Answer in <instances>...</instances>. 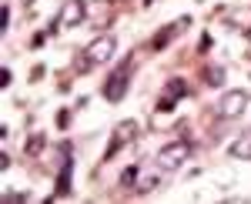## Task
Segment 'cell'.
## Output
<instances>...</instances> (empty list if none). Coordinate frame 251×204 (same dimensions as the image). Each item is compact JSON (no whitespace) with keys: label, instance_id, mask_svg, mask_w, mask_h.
Instances as JSON below:
<instances>
[{"label":"cell","instance_id":"9a60e30c","mask_svg":"<svg viewBox=\"0 0 251 204\" xmlns=\"http://www.w3.org/2000/svg\"><path fill=\"white\" fill-rule=\"evenodd\" d=\"M7 27H10V7L3 3L0 7V30H7Z\"/></svg>","mask_w":251,"mask_h":204},{"label":"cell","instance_id":"277c9868","mask_svg":"<svg viewBox=\"0 0 251 204\" xmlns=\"http://www.w3.org/2000/svg\"><path fill=\"white\" fill-rule=\"evenodd\" d=\"M248 104H251L248 91H228L225 97H221V104H218V117H225V121H231V117H241Z\"/></svg>","mask_w":251,"mask_h":204},{"label":"cell","instance_id":"2e32d148","mask_svg":"<svg viewBox=\"0 0 251 204\" xmlns=\"http://www.w3.org/2000/svg\"><path fill=\"white\" fill-rule=\"evenodd\" d=\"M10 80H14V77H10V67H3V71H0V87H10Z\"/></svg>","mask_w":251,"mask_h":204},{"label":"cell","instance_id":"8fae6325","mask_svg":"<svg viewBox=\"0 0 251 204\" xmlns=\"http://www.w3.org/2000/svg\"><path fill=\"white\" fill-rule=\"evenodd\" d=\"M137 178H141V171L134 164L124 167V174H121V187H137Z\"/></svg>","mask_w":251,"mask_h":204},{"label":"cell","instance_id":"30bf717a","mask_svg":"<svg viewBox=\"0 0 251 204\" xmlns=\"http://www.w3.org/2000/svg\"><path fill=\"white\" fill-rule=\"evenodd\" d=\"M231 154L234 157H245V161H251V134H241L238 141L231 144Z\"/></svg>","mask_w":251,"mask_h":204},{"label":"cell","instance_id":"8992f818","mask_svg":"<svg viewBox=\"0 0 251 204\" xmlns=\"http://www.w3.org/2000/svg\"><path fill=\"white\" fill-rule=\"evenodd\" d=\"M134 137H137V121H121V124H117V130H114V137H111V144H107L104 161H111V157H114V151L127 148Z\"/></svg>","mask_w":251,"mask_h":204},{"label":"cell","instance_id":"ac0fdd59","mask_svg":"<svg viewBox=\"0 0 251 204\" xmlns=\"http://www.w3.org/2000/svg\"><path fill=\"white\" fill-rule=\"evenodd\" d=\"M7 167H10V154L3 151V154H0V171H7Z\"/></svg>","mask_w":251,"mask_h":204},{"label":"cell","instance_id":"ba28073f","mask_svg":"<svg viewBox=\"0 0 251 204\" xmlns=\"http://www.w3.org/2000/svg\"><path fill=\"white\" fill-rule=\"evenodd\" d=\"M188 94V84H184V77H174L171 84L164 87V101H171V104H177L181 97Z\"/></svg>","mask_w":251,"mask_h":204},{"label":"cell","instance_id":"3957f363","mask_svg":"<svg viewBox=\"0 0 251 204\" xmlns=\"http://www.w3.org/2000/svg\"><path fill=\"white\" fill-rule=\"evenodd\" d=\"M127 87H131V64H124L121 71H114V74L107 77V84H104V97H107L111 104H117V101H124Z\"/></svg>","mask_w":251,"mask_h":204},{"label":"cell","instance_id":"9c48e42d","mask_svg":"<svg viewBox=\"0 0 251 204\" xmlns=\"http://www.w3.org/2000/svg\"><path fill=\"white\" fill-rule=\"evenodd\" d=\"M204 84H208V87H221V84H225V67H221V64H208V67H204Z\"/></svg>","mask_w":251,"mask_h":204},{"label":"cell","instance_id":"6da1fadb","mask_svg":"<svg viewBox=\"0 0 251 204\" xmlns=\"http://www.w3.org/2000/svg\"><path fill=\"white\" fill-rule=\"evenodd\" d=\"M188 157H191V141H171V144H164V148L157 151V167L161 171H174V167L184 164Z\"/></svg>","mask_w":251,"mask_h":204},{"label":"cell","instance_id":"d6986e66","mask_svg":"<svg viewBox=\"0 0 251 204\" xmlns=\"http://www.w3.org/2000/svg\"><path fill=\"white\" fill-rule=\"evenodd\" d=\"M245 37H248V40H251V27H248V30H245Z\"/></svg>","mask_w":251,"mask_h":204},{"label":"cell","instance_id":"e0dca14e","mask_svg":"<svg viewBox=\"0 0 251 204\" xmlns=\"http://www.w3.org/2000/svg\"><path fill=\"white\" fill-rule=\"evenodd\" d=\"M71 124V111H60L57 114V128H67Z\"/></svg>","mask_w":251,"mask_h":204},{"label":"cell","instance_id":"4fadbf2b","mask_svg":"<svg viewBox=\"0 0 251 204\" xmlns=\"http://www.w3.org/2000/svg\"><path fill=\"white\" fill-rule=\"evenodd\" d=\"M40 148H44V134H40V130H34V134L27 137V154H37Z\"/></svg>","mask_w":251,"mask_h":204},{"label":"cell","instance_id":"52a82bcc","mask_svg":"<svg viewBox=\"0 0 251 204\" xmlns=\"http://www.w3.org/2000/svg\"><path fill=\"white\" fill-rule=\"evenodd\" d=\"M71 171H74V161H71V154H67L64 171H60V178H57V194H54L50 201H57V198H67V194H71Z\"/></svg>","mask_w":251,"mask_h":204},{"label":"cell","instance_id":"5b68a950","mask_svg":"<svg viewBox=\"0 0 251 204\" xmlns=\"http://www.w3.org/2000/svg\"><path fill=\"white\" fill-rule=\"evenodd\" d=\"M114 54H117V40L111 37V34H104V37L91 40V44H87V51H84V57H87L94 67H97V64H107Z\"/></svg>","mask_w":251,"mask_h":204},{"label":"cell","instance_id":"7a4b0ae2","mask_svg":"<svg viewBox=\"0 0 251 204\" xmlns=\"http://www.w3.org/2000/svg\"><path fill=\"white\" fill-rule=\"evenodd\" d=\"M84 17H87V3L84 0H64V7H60V14L50 30H71V27L84 24Z\"/></svg>","mask_w":251,"mask_h":204},{"label":"cell","instance_id":"5bb4252c","mask_svg":"<svg viewBox=\"0 0 251 204\" xmlns=\"http://www.w3.org/2000/svg\"><path fill=\"white\" fill-rule=\"evenodd\" d=\"M157 187V174H148V178H137V191H154Z\"/></svg>","mask_w":251,"mask_h":204},{"label":"cell","instance_id":"7c38bea8","mask_svg":"<svg viewBox=\"0 0 251 204\" xmlns=\"http://www.w3.org/2000/svg\"><path fill=\"white\" fill-rule=\"evenodd\" d=\"M174 34H177V27H161V34L154 37V44H151V47H154V51H161V47H164V44H168Z\"/></svg>","mask_w":251,"mask_h":204}]
</instances>
